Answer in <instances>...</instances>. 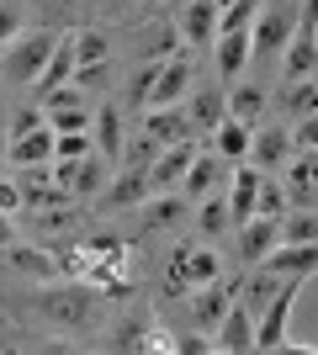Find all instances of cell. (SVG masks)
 I'll return each instance as SVG.
<instances>
[{
    "label": "cell",
    "mask_w": 318,
    "mask_h": 355,
    "mask_svg": "<svg viewBox=\"0 0 318 355\" xmlns=\"http://www.w3.org/2000/svg\"><path fill=\"white\" fill-rule=\"evenodd\" d=\"M297 21H303V0H260V16L249 27V59L281 64L287 43L297 37Z\"/></svg>",
    "instance_id": "obj_1"
},
{
    "label": "cell",
    "mask_w": 318,
    "mask_h": 355,
    "mask_svg": "<svg viewBox=\"0 0 318 355\" xmlns=\"http://www.w3.org/2000/svg\"><path fill=\"white\" fill-rule=\"evenodd\" d=\"M53 48H59V32H48V27H32L21 37H11L0 48V80L6 85H37V74L48 69Z\"/></svg>",
    "instance_id": "obj_2"
},
{
    "label": "cell",
    "mask_w": 318,
    "mask_h": 355,
    "mask_svg": "<svg viewBox=\"0 0 318 355\" xmlns=\"http://www.w3.org/2000/svg\"><path fill=\"white\" fill-rule=\"evenodd\" d=\"M303 286H308V276H287L281 292L265 302V313L255 318V350H281L287 345V318H292V302L303 297Z\"/></svg>",
    "instance_id": "obj_3"
},
{
    "label": "cell",
    "mask_w": 318,
    "mask_h": 355,
    "mask_svg": "<svg viewBox=\"0 0 318 355\" xmlns=\"http://www.w3.org/2000/svg\"><path fill=\"white\" fill-rule=\"evenodd\" d=\"M292 154H297V144H292V122H271V128H260L255 144H249V164H255L260 175L287 170Z\"/></svg>",
    "instance_id": "obj_4"
},
{
    "label": "cell",
    "mask_w": 318,
    "mask_h": 355,
    "mask_svg": "<svg viewBox=\"0 0 318 355\" xmlns=\"http://www.w3.org/2000/svg\"><path fill=\"white\" fill-rule=\"evenodd\" d=\"M281 282H287V276H276V270H265V266H249L239 282H233V302H239L244 313H265V302L281 292Z\"/></svg>",
    "instance_id": "obj_5"
},
{
    "label": "cell",
    "mask_w": 318,
    "mask_h": 355,
    "mask_svg": "<svg viewBox=\"0 0 318 355\" xmlns=\"http://www.w3.org/2000/svg\"><path fill=\"white\" fill-rule=\"evenodd\" d=\"M191 159H197V144H191V138L170 144L165 154L149 164V186H154V191H175V186L186 180V170H191Z\"/></svg>",
    "instance_id": "obj_6"
},
{
    "label": "cell",
    "mask_w": 318,
    "mask_h": 355,
    "mask_svg": "<svg viewBox=\"0 0 318 355\" xmlns=\"http://www.w3.org/2000/svg\"><path fill=\"white\" fill-rule=\"evenodd\" d=\"M276 244H281V223L276 218H249L239 228V266H260Z\"/></svg>",
    "instance_id": "obj_7"
},
{
    "label": "cell",
    "mask_w": 318,
    "mask_h": 355,
    "mask_svg": "<svg viewBox=\"0 0 318 355\" xmlns=\"http://www.w3.org/2000/svg\"><path fill=\"white\" fill-rule=\"evenodd\" d=\"M43 313L53 318V324H64V329H80V324H91L96 297L85 292V286H75V292H48L43 297Z\"/></svg>",
    "instance_id": "obj_8"
},
{
    "label": "cell",
    "mask_w": 318,
    "mask_h": 355,
    "mask_svg": "<svg viewBox=\"0 0 318 355\" xmlns=\"http://www.w3.org/2000/svg\"><path fill=\"white\" fill-rule=\"evenodd\" d=\"M186 90H191V59L175 53L170 64H159V80L149 85V106H175Z\"/></svg>",
    "instance_id": "obj_9"
},
{
    "label": "cell",
    "mask_w": 318,
    "mask_h": 355,
    "mask_svg": "<svg viewBox=\"0 0 318 355\" xmlns=\"http://www.w3.org/2000/svg\"><path fill=\"white\" fill-rule=\"evenodd\" d=\"M91 133H96V154L117 164L122 159V144H127V128H122V106L117 101H106L101 112L91 117Z\"/></svg>",
    "instance_id": "obj_10"
},
{
    "label": "cell",
    "mask_w": 318,
    "mask_h": 355,
    "mask_svg": "<svg viewBox=\"0 0 318 355\" xmlns=\"http://www.w3.org/2000/svg\"><path fill=\"white\" fill-rule=\"evenodd\" d=\"M223 164H228V159L218 154V148H212V144H202V154L191 159V170H186V180H181V186H186V196H197V202H202L207 191H218V180L228 175Z\"/></svg>",
    "instance_id": "obj_11"
},
{
    "label": "cell",
    "mask_w": 318,
    "mask_h": 355,
    "mask_svg": "<svg viewBox=\"0 0 318 355\" xmlns=\"http://www.w3.org/2000/svg\"><path fill=\"white\" fill-rule=\"evenodd\" d=\"M106 207H143V202H149L154 196V186H149V170H127V164H122V175H112L106 180Z\"/></svg>",
    "instance_id": "obj_12"
},
{
    "label": "cell",
    "mask_w": 318,
    "mask_h": 355,
    "mask_svg": "<svg viewBox=\"0 0 318 355\" xmlns=\"http://www.w3.org/2000/svg\"><path fill=\"white\" fill-rule=\"evenodd\" d=\"M228 308H233V286H223V282H207V286H197L191 318H197V329L218 334V324H223V313H228Z\"/></svg>",
    "instance_id": "obj_13"
},
{
    "label": "cell",
    "mask_w": 318,
    "mask_h": 355,
    "mask_svg": "<svg viewBox=\"0 0 318 355\" xmlns=\"http://www.w3.org/2000/svg\"><path fill=\"white\" fill-rule=\"evenodd\" d=\"M218 16H223L218 0H186L181 37H186V43H218Z\"/></svg>",
    "instance_id": "obj_14"
},
{
    "label": "cell",
    "mask_w": 318,
    "mask_h": 355,
    "mask_svg": "<svg viewBox=\"0 0 318 355\" xmlns=\"http://www.w3.org/2000/svg\"><path fill=\"white\" fill-rule=\"evenodd\" d=\"M260 170L249 159L239 164V170H233V191H228V212H233V228H244V223L255 218V196H260Z\"/></svg>",
    "instance_id": "obj_15"
},
{
    "label": "cell",
    "mask_w": 318,
    "mask_h": 355,
    "mask_svg": "<svg viewBox=\"0 0 318 355\" xmlns=\"http://www.w3.org/2000/svg\"><path fill=\"white\" fill-rule=\"evenodd\" d=\"M260 266L276 270V276H313L318 270V244H276Z\"/></svg>",
    "instance_id": "obj_16"
},
{
    "label": "cell",
    "mask_w": 318,
    "mask_h": 355,
    "mask_svg": "<svg viewBox=\"0 0 318 355\" xmlns=\"http://www.w3.org/2000/svg\"><path fill=\"white\" fill-rule=\"evenodd\" d=\"M218 350L228 355H244V350H255V313H244L239 302L223 313V324H218Z\"/></svg>",
    "instance_id": "obj_17"
},
{
    "label": "cell",
    "mask_w": 318,
    "mask_h": 355,
    "mask_svg": "<svg viewBox=\"0 0 318 355\" xmlns=\"http://www.w3.org/2000/svg\"><path fill=\"white\" fill-rule=\"evenodd\" d=\"M228 117V96L218 85H202L191 90V106H186V122L191 128H202V133H218V122Z\"/></svg>",
    "instance_id": "obj_18"
},
{
    "label": "cell",
    "mask_w": 318,
    "mask_h": 355,
    "mask_svg": "<svg viewBox=\"0 0 318 355\" xmlns=\"http://www.w3.org/2000/svg\"><path fill=\"white\" fill-rule=\"evenodd\" d=\"M281 74L287 80H313L318 74V32H297L281 53Z\"/></svg>",
    "instance_id": "obj_19"
},
{
    "label": "cell",
    "mask_w": 318,
    "mask_h": 355,
    "mask_svg": "<svg viewBox=\"0 0 318 355\" xmlns=\"http://www.w3.org/2000/svg\"><path fill=\"white\" fill-rule=\"evenodd\" d=\"M249 144H255V128L239 122V117H223V122H218V133H212V148H218L228 164H244V159H249Z\"/></svg>",
    "instance_id": "obj_20"
},
{
    "label": "cell",
    "mask_w": 318,
    "mask_h": 355,
    "mask_svg": "<svg viewBox=\"0 0 318 355\" xmlns=\"http://www.w3.org/2000/svg\"><path fill=\"white\" fill-rule=\"evenodd\" d=\"M181 218H186V196H175V191H154L143 202V234H170Z\"/></svg>",
    "instance_id": "obj_21"
},
{
    "label": "cell",
    "mask_w": 318,
    "mask_h": 355,
    "mask_svg": "<svg viewBox=\"0 0 318 355\" xmlns=\"http://www.w3.org/2000/svg\"><path fill=\"white\" fill-rule=\"evenodd\" d=\"M69 80H75V43H69V37H59V48H53V59H48V69L37 74V101H43L48 90H59V85H69Z\"/></svg>",
    "instance_id": "obj_22"
},
{
    "label": "cell",
    "mask_w": 318,
    "mask_h": 355,
    "mask_svg": "<svg viewBox=\"0 0 318 355\" xmlns=\"http://www.w3.org/2000/svg\"><path fill=\"white\" fill-rule=\"evenodd\" d=\"M143 133H154L159 144H181V138H191V122H186V112H175V106H149V117H143Z\"/></svg>",
    "instance_id": "obj_23"
},
{
    "label": "cell",
    "mask_w": 318,
    "mask_h": 355,
    "mask_svg": "<svg viewBox=\"0 0 318 355\" xmlns=\"http://www.w3.org/2000/svg\"><path fill=\"white\" fill-rule=\"evenodd\" d=\"M249 64V32H223L218 37V74H223V85H233Z\"/></svg>",
    "instance_id": "obj_24"
},
{
    "label": "cell",
    "mask_w": 318,
    "mask_h": 355,
    "mask_svg": "<svg viewBox=\"0 0 318 355\" xmlns=\"http://www.w3.org/2000/svg\"><path fill=\"white\" fill-rule=\"evenodd\" d=\"M276 106H281V122L313 117V112H318V85H313V80H287V90L276 96Z\"/></svg>",
    "instance_id": "obj_25"
},
{
    "label": "cell",
    "mask_w": 318,
    "mask_h": 355,
    "mask_svg": "<svg viewBox=\"0 0 318 355\" xmlns=\"http://www.w3.org/2000/svg\"><path fill=\"white\" fill-rule=\"evenodd\" d=\"M6 159L11 164H48L53 159V128H37L27 138H11L6 144Z\"/></svg>",
    "instance_id": "obj_26"
},
{
    "label": "cell",
    "mask_w": 318,
    "mask_h": 355,
    "mask_svg": "<svg viewBox=\"0 0 318 355\" xmlns=\"http://www.w3.org/2000/svg\"><path fill=\"white\" fill-rule=\"evenodd\" d=\"M6 266L32 276V282H53V276H59V260H48V254L32 250V244H11V250H6Z\"/></svg>",
    "instance_id": "obj_27"
},
{
    "label": "cell",
    "mask_w": 318,
    "mask_h": 355,
    "mask_svg": "<svg viewBox=\"0 0 318 355\" xmlns=\"http://www.w3.org/2000/svg\"><path fill=\"white\" fill-rule=\"evenodd\" d=\"M228 228H233V212H228V196L207 191V196H202V212H197V239L207 244V239L228 234Z\"/></svg>",
    "instance_id": "obj_28"
},
{
    "label": "cell",
    "mask_w": 318,
    "mask_h": 355,
    "mask_svg": "<svg viewBox=\"0 0 318 355\" xmlns=\"http://www.w3.org/2000/svg\"><path fill=\"white\" fill-rule=\"evenodd\" d=\"M265 106H271L265 85H239V90H228V117L249 122V128H260V117H265Z\"/></svg>",
    "instance_id": "obj_29"
},
{
    "label": "cell",
    "mask_w": 318,
    "mask_h": 355,
    "mask_svg": "<svg viewBox=\"0 0 318 355\" xmlns=\"http://www.w3.org/2000/svg\"><path fill=\"white\" fill-rule=\"evenodd\" d=\"M181 260H186V282H191V292L223 276V260H218L212 250H202V244H181Z\"/></svg>",
    "instance_id": "obj_30"
},
{
    "label": "cell",
    "mask_w": 318,
    "mask_h": 355,
    "mask_svg": "<svg viewBox=\"0 0 318 355\" xmlns=\"http://www.w3.org/2000/svg\"><path fill=\"white\" fill-rule=\"evenodd\" d=\"M106 170H112V159H101V154H85V159L75 164V180H69V191H75V196H96V191H106Z\"/></svg>",
    "instance_id": "obj_31"
},
{
    "label": "cell",
    "mask_w": 318,
    "mask_h": 355,
    "mask_svg": "<svg viewBox=\"0 0 318 355\" xmlns=\"http://www.w3.org/2000/svg\"><path fill=\"white\" fill-rule=\"evenodd\" d=\"M181 21H159V27L149 32V43H143V59H154V64H170L175 53H181Z\"/></svg>",
    "instance_id": "obj_32"
},
{
    "label": "cell",
    "mask_w": 318,
    "mask_h": 355,
    "mask_svg": "<svg viewBox=\"0 0 318 355\" xmlns=\"http://www.w3.org/2000/svg\"><path fill=\"white\" fill-rule=\"evenodd\" d=\"M281 244H318V207H297L281 218Z\"/></svg>",
    "instance_id": "obj_33"
},
{
    "label": "cell",
    "mask_w": 318,
    "mask_h": 355,
    "mask_svg": "<svg viewBox=\"0 0 318 355\" xmlns=\"http://www.w3.org/2000/svg\"><path fill=\"white\" fill-rule=\"evenodd\" d=\"M159 154H165V144H159L154 133H133L127 144H122V164H127V170H149Z\"/></svg>",
    "instance_id": "obj_34"
},
{
    "label": "cell",
    "mask_w": 318,
    "mask_h": 355,
    "mask_svg": "<svg viewBox=\"0 0 318 355\" xmlns=\"http://www.w3.org/2000/svg\"><path fill=\"white\" fill-rule=\"evenodd\" d=\"M255 16H260V0H228L223 16H218V37H223V32H249Z\"/></svg>",
    "instance_id": "obj_35"
},
{
    "label": "cell",
    "mask_w": 318,
    "mask_h": 355,
    "mask_svg": "<svg viewBox=\"0 0 318 355\" xmlns=\"http://www.w3.org/2000/svg\"><path fill=\"white\" fill-rule=\"evenodd\" d=\"M69 43H75V64L112 59V37H106V32H69Z\"/></svg>",
    "instance_id": "obj_36"
},
{
    "label": "cell",
    "mask_w": 318,
    "mask_h": 355,
    "mask_svg": "<svg viewBox=\"0 0 318 355\" xmlns=\"http://www.w3.org/2000/svg\"><path fill=\"white\" fill-rule=\"evenodd\" d=\"M85 154H96V138L91 133H53V159L80 164Z\"/></svg>",
    "instance_id": "obj_37"
},
{
    "label": "cell",
    "mask_w": 318,
    "mask_h": 355,
    "mask_svg": "<svg viewBox=\"0 0 318 355\" xmlns=\"http://www.w3.org/2000/svg\"><path fill=\"white\" fill-rule=\"evenodd\" d=\"M154 80H159V64L143 59L133 69V80H127V90H122V101H127V106H149V85H154Z\"/></svg>",
    "instance_id": "obj_38"
},
{
    "label": "cell",
    "mask_w": 318,
    "mask_h": 355,
    "mask_svg": "<svg viewBox=\"0 0 318 355\" xmlns=\"http://www.w3.org/2000/svg\"><path fill=\"white\" fill-rule=\"evenodd\" d=\"M255 218H287V191H281V186H276L271 175L260 180V196H255Z\"/></svg>",
    "instance_id": "obj_39"
},
{
    "label": "cell",
    "mask_w": 318,
    "mask_h": 355,
    "mask_svg": "<svg viewBox=\"0 0 318 355\" xmlns=\"http://www.w3.org/2000/svg\"><path fill=\"white\" fill-rule=\"evenodd\" d=\"M117 74V59H101V64H75V85L80 90H106Z\"/></svg>",
    "instance_id": "obj_40"
},
{
    "label": "cell",
    "mask_w": 318,
    "mask_h": 355,
    "mask_svg": "<svg viewBox=\"0 0 318 355\" xmlns=\"http://www.w3.org/2000/svg\"><path fill=\"white\" fill-rule=\"evenodd\" d=\"M91 106H69V112H48V128L53 133H91Z\"/></svg>",
    "instance_id": "obj_41"
},
{
    "label": "cell",
    "mask_w": 318,
    "mask_h": 355,
    "mask_svg": "<svg viewBox=\"0 0 318 355\" xmlns=\"http://www.w3.org/2000/svg\"><path fill=\"white\" fill-rule=\"evenodd\" d=\"M170 350H181V355H207V350H218V340H207V329H197V334H170Z\"/></svg>",
    "instance_id": "obj_42"
},
{
    "label": "cell",
    "mask_w": 318,
    "mask_h": 355,
    "mask_svg": "<svg viewBox=\"0 0 318 355\" xmlns=\"http://www.w3.org/2000/svg\"><path fill=\"white\" fill-rule=\"evenodd\" d=\"M21 6H16V0H0V48L11 43V37H21Z\"/></svg>",
    "instance_id": "obj_43"
},
{
    "label": "cell",
    "mask_w": 318,
    "mask_h": 355,
    "mask_svg": "<svg viewBox=\"0 0 318 355\" xmlns=\"http://www.w3.org/2000/svg\"><path fill=\"white\" fill-rule=\"evenodd\" d=\"M292 144H297V148H318V112L292 122Z\"/></svg>",
    "instance_id": "obj_44"
},
{
    "label": "cell",
    "mask_w": 318,
    "mask_h": 355,
    "mask_svg": "<svg viewBox=\"0 0 318 355\" xmlns=\"http://www.w3.org/2000/svg\"><path fill=\"white\" fill-rule=\"evenodd\" d=\"M0 212H21V186L16 180H0Z\"/></svg>",
    "instance_id": "obj_45"
},
{
    "label": "cell",
    "mask_w": 318,
    "mask_h": 355,
    "mask_svg": "<svg viewBox=\"0 0 318 355\" xmlns=\"http://www.w3.org/2000/svg\"><path fill=\"white\" fill-rule=\"evenodd\" d=\"M297 32H318V0H303V21H297Z\"/></svg>",
    "instance_id": "obj_46"
},
{
    "label": "cell",
    "mask_w": 318,
    "mask_h": 355,
    "mask_svg": "<svg viewBox=\"0 0 318 355\" xmlns=\"http://www.w3.org/2000/svg\"><path fill=\"white\" fill-rule=\"evenodd\" d=\"M16 239V228H11V212H0V244H11Z\"/></svg>",
    "instance_id": "obj_47"
},
{
    "label": "cell",
    "mask_w": 318,
    "mask_h": 355,
    "mask_svg": "<svg viewBox=\"0 0 318 355\" xmlns=\"http://www.w3.org/2000/svg\"><path fill=\"white\" fill-rule=\"evenodd\" d=\"M11 144V117H6V112H0V148Z\"/></svg>",
    "instance_id": "obj_48"
},
{
    "label": "cell",
    "mask_w": 318,
    "mask_h": 355,
    "mask_svg": "<svg viewBox=\"0 0 318 355\" xmlns=\"http://www.w3.org/2000/svg\"><path fill=\"white\" fill-rule=\"evenodd\" d=\"M101 6H112V11H122V6H133V0H101Z\"/></svg>",
    "instance_id": "obj_49"
},
{
    "label": "cell",
    "mask_w": 318,
    "mask_h": 355,
    "mask_svg": "<svg viewBox=\"0 0 318 355\" xmlns=\"http://www.w3.org/2000/svg\"><path fill=\"white\" fill-rule=\"evenodd\" d=\"M143 6H149V11H154V6H165V0H143Z\"/></svg>",
    "instance_id": "obj_50"
}]
</instances>
